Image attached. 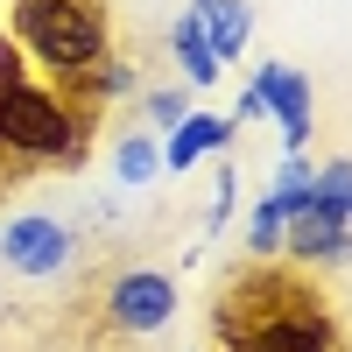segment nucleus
I'll return each mask as SVG.
<instances>
[{
  "label": "nucleus",
  "instance_id": "7",
  "mask_svg": "<svg viewBox=\"0 0 352 352\" xmlns=\"http://www.w3.org/2000/svg\"><path fill=\"white\" fill-rule=\"evenodd\" d=\"M232 141V120H219V113H184V120L169 127V141H162V169H190V162H204V148H226Z\"/></svg>",
  "mask_w": 352,
  "mask_h": 352
},
{
  "label": "nucleus",
  "instance_id": "4",
  "mask_svg": "<svg viewBox=\"0 0 352 352\" xmlns=\"http://www.w3.org/2000/svg\"><path fill=\"white\" fill-rule=\"evenodd\" d=\"M106 317L120 331H162L169 317H176V282L155 275V268H134L106 289Z\"/></svg>",
  "mask_w": 352,
  "mask_h": 352
},
{
  "label": "nucleus",
  "instance_id": "15",
  "mask_svg": "<svg viewBox=\"0 0 352 352\" xmlns=\"http://www.w3.org/2000/svg\"><path fill=\"white\" fill-rule=\"evenodd\" d=\"M85 85H92V99H120L127 85H134V71L120 64V56H99V64H92V78H85Z\"/></svg>",
  "mask_w": 352,
  "mask_h": 352
},
{
  "label": "nucleus",
  "instance_id": "2",
  "mask_svg": "<svg viewBox=\"0 0 352 352\" xmlns=\"http://www.w3.org/2000/svg\"><path fill=\"white\" fill-rule=\"evenodd\" d=\"M85 141H92V113L71 106L56 85H21L0 113V155L21 162H85Z\"/></svg>",
  "mask_w": 352,
  "mask_h": 352
},
{
  "label": "nucleus",
  "instance_id": "3",
  "mask_svg": "<svg viewBox=\"0 0 352 352\" xmlns=\"http://www.w3.org/2000/svg\"><path fill=\"white\" fill-rule=\"evenodd\" d=\"M232 352H331V324L303 303H282L268 317H254L247 331H232Z\"/></svg>",
  "mask_w": 352,
  "mask_h": 352
},
{
  "label": "nucleus",
  "instance_id": "17",
  "mask_svg": "<svg viewBox=\"0 0 352 352\" xmlns=\"http://www.w3.org/2000/svg\"><path fill=\"white\" fill-rule=\"evenodd\" d=\"M176 120H184V92H176V85L148 92V127H176Z\"/></svg>",
  "mask_w": 352,
  "mask_h": 352
},
{
  "label": "nucleus",
  "instance_id": "5",
  "mask_svg": "<svg viewBox=\"0 0 352 352\" xmlns=\"http://www.w3.org/2000/svg\"><path fill=\"white\" fill-rule=\"evenodd\" d=\"M0 261H8L14 275H56L71 261V232L56 226V219H14L8 232H0Z\"/></svg>",
  "mask_w": 352,
  "mask_h": 352
},
{
  "label": "nucleus",
  "instance_id": "13",
  "mask_svg": "<svg viewBox=\"0 0 352 352\" xmlns=\"http://www.w3.org/2000/svg\"><path fill=\"white\" fill-rule=\"evenodd\" d=\"M113 169H120L127 184H148V176L162 169V148H155V134H127V141H120V155H113Z\"/></svg>",
  "mask_w": 352,
  "mask_h": 352
},
{
  "label": "nucleus",
  "instance_id": "1",
  "mask_svg": "<svg viewBox=\"0 0 352 352\" xmlns=\"http://www.w3.org/2000/svg\"><path fill=\"white\" fill-rule=\"evenodd\" d=\"M8 36L50 78H92V64L106 56V14L99 0H14Z\"/></svg>",
  "mask_w": 352,
  "mask_h": 352
},
{
  "label": "nucleus",
  "instance_id": "14",
  "mask_svg": "<svg viewBox=\"0 0 352 352\" xmlns=\"http://www.w3.org/2000/svg\"><path fill=\"white\" fill-rule=\"evenodd\" d=\"M317 197H331L345 212V226H352V162H324L317 169Z\"/></svg>",
  "mask_w": 352,
  "mask_h": 352
},
{
  "label": "nucleus",
  "instance_id": "10",
  "mask_svg": "<svg viewBox=\"0 0 352 352\" xmlns=\"http://www.w3.org/2000/svg\"><path fill=\"white\" fill-rule=\"evenodd\" d=\"M169 50H176V71H184L190 85H212V78L226 71L219 56H212V43H204V14H197V8H190L184 21L169 28Z\"/></svg>",
  "mask_w": 352,
  "mask_h": 352
},
{
  "label": "nucleus",
  "instance_id": "12",
  "mask_svg": "<svg viewBox=\"0 0 352 352\" xmlns=\"http://www.w3.org/2000/svg\"><path fill=\"white\" fill-rule=\"evenodd\" d=\"M282 232H289V212H282L275 197H261V204H254V219H247V247L268 261V254H282Z\"/></svg>",
  "mask_w": 352,
  "mask_h": 352
},
{
  "label": "nucleus",
  "instance_id": "16",
  "mask_svg": "<svg viewBox=\"0 0 352 352\" xmlns=\"http://www.w3.org/2000/svg\"><path fill=\"white\" fill-rule=\"evenodd\" d=\"M21 85H28L21 78V50H14V36H0V113H8V99L21 92Z\"/></svg>",
  "mask_w": 352,
  "mask_h": 352
},
{
  "label": "nucleus",
  "instance_id": "11",
  "mask_svg": "<svg viewBox=\"0 0 352 352\" xmlns=\"http://www.w3.org/2000/svg\"><path fill=\"white\" fill-rule=\"evenodd\" d=\"M268 197L282 204V212H289V219H296V212H303V204L317 197V169H310L303 155H282V169H275V190H268Z\"/></svg>",
  "mask_w": 352,
  "mask_h": 352
},
{
  "label": "nucleus",
  "instance_id": "6",
  "mask_svg": "<svg viewBox=\"0 0 352 352\" xmlns=\"http://www.w3.org/2000/svg\"><path fill=\"white\" fill-rule=\"evenodd\" d=\"M282 254H296V261H345L352 254V226L331 197H310L296 219H289L282 232Z\"/></svg>",
  "mask_w": 352,
  "mask_h": 352
},
{
  "label": "nucleus",
  "instance_id": "9",
  "mask_svg": "<svg viewBox=\"0 0 352 352\" xmlns=\"http://www.w3.org/2000/svg\"><path fill=\"white\" fill-rule=\"evenodd\" d=\"M268 113L282 120L289 155H303V141H310V78H303V71H282V85L268 92Z\"/></svg>",
  "mask_w": 352,
  "mask_h": 352
},
{
  "label": "nucleus",
  "instance_id": "8",
  "mask_svg": "<svg viewBox=\"0 0 352 352\" xmlns=\"http://www.w3.org/2000/svg\"><path fill=\"white\" fill-rule=\"evenodd\" d=\"M197 14H204V43H212V56H219V64H232V56L247 50L254 8H247V0H197Z\"/></svg>",
  "mask_w": 352,
  "mask_h": 352
}]
</instances>
